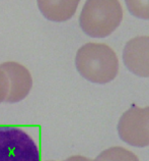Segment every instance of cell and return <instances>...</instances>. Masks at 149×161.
Listing matches in <instances>:
<instances>
[{
  "label": "cell",
  "mask_w": 149,
  "mask_h": 161,
  "mask_svg": "<svg viewBox=\"0 0 149 161\" xmlns=\"http://www.w3.org/2000/svg\"><path fill=\"white\" fill-rule=\"evenodd\" d=\"M75 66L79 75L95 84H108L119 73L117 54L103 43H86L81 46L75 56Z\"/></svg>",
  "instance_id": "cell-1"
},
{
  "label": "cell",
  "mask_w": 149,
  "mask_h": 161,
  "mask_svg": "<svg viewBox=\"0 0 149 161\" xmlns=\"http://www.w3.org/2000/svg\"><path fill=\"white\" fill-rule=\"evenodd\" d=\"M123 19L118 0H86L79 16L82 31L91 38H105L115 32Z\"/></svg>",
  "instance_id": "cell-2"
},
{
  "label": "cell",
  "mask_w": 149,
  "mask_h": 161,
  "mask_svg": "<svg viewBox=\"0 0 149 161\" xmlns=\"http://www.w3.org/2000/svg\"><path fill=\"white\" fill-rule=\"evenodd\" d=\"M0 161H40V151L23 129L0 125Z\"/></svg>",
  "instance_id": "cell-3"
},
{
  "label": "cell",
  "mask_w": 149,
  "mask_h": 161,
  "mask_svg": "<svg viewBox=\"0 0 149 161\" xmlns=\"http://www.w3.org/2000/svg\"><path fill=\"white\" fill-rule=\"evenodd\" d=\"M118 135L123 142L136 148L149 146V106L136 104L126 110L117 125Z\"/></svg>",
  "instance_id": "cell-4"
},
{
  "label": "cell",
  "mask_w": 149,
  "mask_h": 161,
  "mask_svg": "<svg viewBox=\"0 0 149 161\" xmlns=\"http://www.w3.org/2000/svg\"><path fill=\"white\" fill-rule=\"evenodd\" d=\"M8 80V94L4 102L18 103L25 99L33 88V78L25 66L14 61L0 64Z\"/></svg>",
  "instance_id": "cell-5"
},
{
  "label": "cell",
  "mask_w": 149,
  "mask_h": 161,
  "mask_svg": "<svg viewBox=\"0 0 149 161\" xmlns=\"http://www.w3.org/2000/svg\"><path fill=\"white\" fill-rule=\"evenodd\" d=\"M123 62L133 75L149 78V36L135 37L128 41L123 50Z\"/></svg>",
  "instance_id": "cell-6"
},
{
  "label": "cell",
  "mask_w": 149,
  "mask_h": 161,
  "mask_svg": "<svg viewBox=\"0 0 149 161\" xmlns=\"http://www.w3.org/2000/svg\"><path fill=\"white\" fill-rule=\"evenodd\" d=\"M43 15L52 22H66L76 12L80 0H37Z\"/></svg>",
  "instance_id": "cell-7"
},
{
  "label": "cell",
  "mask_w": 149,
  "mask_h": 161,
  "mask_svg": "<svg viewBox=\"0 0 149 161\" xmlns=\"http://www.w3.org/2000/svg\"><path fill=\"white\" fill-rule=\"evenodd\" d=\"M99 161H139L137 155L123 147H110L104 150L95 158Z\"/></svg>",
  "instance_id": "cell-8"
},
{
  "label": "cell",
  "mask_w": 149,
  "mask_h": 161,
  "mask_svg": "<svg viewBox=\"0 0 149 161\" xmlns=\"http://www.w3.org/2000/svg\"><path fill=\"white\" fill-rule=\"evenodd\" d=\"M127 9L135 18L149 19V0H125Z\"/></svg>",
  "instance_id": "cell-9"
},
{
  "label": "cell",
  "mask_w": 149,
  "mask_h": 161,
  "mask_svg": "<svg viewBox=\"0 0 149 161\" xmlns=\"http://www.w3.org/2000/svg\"><path fill=\"white\" fill-rule=\"evenodd\" d=\"M8 94V80L5 73L0 69V104L4 102Z\"/></svg>",
  "instance_id": "cell-10"
},
{
  "label": "cell",
  "mask_w": 149,
  "mask_h": 161,
  "mask_svg": "<svg viewBox=\"0 0 149 161\" xmlns=\"http://www.w3.org/2000/svg\"><path fill=\"white\" fill-rule=\"evenodd\" d=\"M66 161H99V160L90 159V158L84 157V156H81V155H74V156H71L69 158H67Z\"/></svg>",
  "instance_id": "cell-11"
},
{
  "label": "cell",
  "mask_w": 149,
  "mask_h": 161,
  "mask_svg": "<svg viewBox=\"0 0 149 161\" xmlns=\"http://www.w3.org/2000/svg\"><path fill=\"white\" fill-rule=\"evenodd\" d=\"M65 161H66V160H65Z\"/></svg>",
  "instance_id": "cell-12"
}]
</instances>
